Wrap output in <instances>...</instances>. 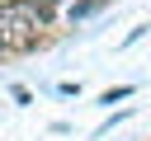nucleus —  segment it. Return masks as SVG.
Listing matches in <instances>:
<instances>
[{
    "label": "nucleus",
    "instance_id": "obj_1",
    "mask_svg": "<svg viewBox=\"0 0 151 141\" xmlns=\"http://www.w3.org/2000/svg\"><path fill=\"white\" fill-rule=\"evenodd\" d=\"M109 5H113V0H76V5L66 9V19H71V24H80V19H94V14H104Z\"/></svg>",
    "mask_w": 151,
    "mask_h": 141
},
{
    "label": "nucleus",
    "instance_id": "obj_2",
    "mask_svg": "<svg viewBox=\"0 0 151 141\" xmlns=\"http://www.w3.org/2000/svg\"><path fill=\"white\" fill-rule=\"evenodd\" d=\"M127 94H132V85H118V89H104L99 103H118V99H127Z\"/></svg>",
    "mask_w": 151,
    "mask_h": 141
}]
</instances>
